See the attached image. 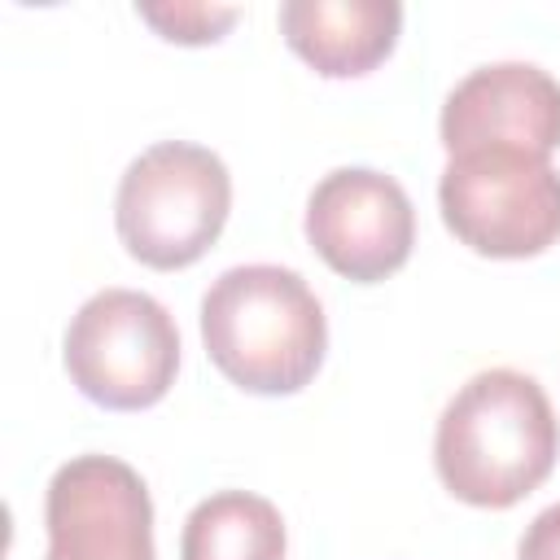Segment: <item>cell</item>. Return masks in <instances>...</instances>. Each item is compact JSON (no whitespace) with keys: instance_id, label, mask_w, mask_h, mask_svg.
<instances>
[{"instance_id":"1","label":"cell","mask_w":560,"mask_h":560,"mask_svg":"<svg viewBox=\"0 0 560 560\" xmlns=\"http://www.w3.org/2000/svg\"><path fill=\"white\" fill-rule=\"evenodd\" d=\"M560 455V424L542 385L516 368L477 372L438 416L433 464L472 508H512L538 490Z\"/></svg>"},{"instance_id":"2","label":"cell","mask_w":560,"mask_h":560,"mask_svg":"<svg viewBox=\"0 0 560 560\" xmlns=\"http://www.w3.org/2000/svg\"><path fill=\"white\" fill-rule=\"evenodd\" d=\"M210 363L245 394H298L324 363L328 324L311 284L276 262L228 267L201 298Z\"/></svg>"},{"instance_id":"3","label":"cell","mask_w":560,"mask_h":560,"mask_svg":"<svg viewBox=\"0 0 560 560\" xmlns=\"http://www.w3.org/2000/svg\"><path fill=\"white\" fill-rule=\"evenodd\" d=\"M232 175L219 153L188 140L144 149L118 179L114 228L127 254L153 271L192 267L223 232Z\"/></svg>"},{"instance_id":"4","label":"cell","mask_w":560,"mask_h":560,"mask_svg":"<svg viewBox=\"0 0 560 560\" xmlns=\"http://www.w3.org/2000/svg\"><path fill=\"white\" fill-rule=\"evenodd\" d=\"M442 223L486 258H534L560 236V171L516 144L455 153L438 179Z\"/></svg>"},{"instance_id":"5","label":"cell","mask_w":560,"mask_h":560,"mask_svg":"<svg viewBox=\"0 0 560 560\" xmlns=\"http://www.w3.org/2000/svg\"><path fill=\"white\" fill-rule=\"evenodd\" d=\"M61 359L74 389L96 407L144 411L175 385L179 328L158 298L140 289H101L74 311Z\"/></svg>"},{"instance_id":"6","label":"cell","mask_w":560,"mask_h":560,"mask_svg":"<svg viewBox=\"0 0 560 560\" xmlns=\"http://www.w3.org/2000/svg\"><path fill=\"white\" fill-rule=\"evenodd\" d=\"M306 241L337 276L354 284H376L411 258V197L394 175L372 166L328 171L306 201Z\"/></svg>"},{"instance_id":"7","label":"cell","mask_w":560,"mask_h":560,"mask_svg":"<svg viewBox=\"0 0 560 560\" xmlns=\"http://www.w3.org/2000/svg\"><path fill=\"white\" fill-rule=\"evenodd\" d=\"M48 560H158L153 503L140 472L114 455H74L44 499Z\"/></svg>"},{"instance_id":"8","label":"cell","mask_w":560,"mask_h":560,"mask_svg":"<svg viewBox=\"0 0 560 560\" xmlns=\"http://www.w3.org/2000/svg\"><path fill=\"white\" fill-rule=\"evenodd\" d=\"M438 131L451 158L481 144H516L551 158L560 149V83L529 61L477 66L451 88Z\"/></svg>"},{"instance_id":"9","label":"cell","mask_w":560,"mask_h":560,"mask_svg":"<svg viewBox=\"0 0 560 560\" xmlns=\"http://www.w3.org/2000/svg\"><path fill=\"white\" fill-rule=\"evenodd\" d=\"M402 31L394 0H289L280 4L284 44L324 79H354L376 70Z\"/></svg>"},{"instance_id":"10","label":"cell","mask_w":560,"mask_h":560,"mask_svg":"<svg viewBox=\"0 0 560 560\" xmlns=\"http://www.w3.org/2000/svg\"><path fill=\"white\" fill-rule=\"evenodd\" d=\"M179 560H284L280 508L249 490L201 499L184 521Z\"/></svg>"},{"instance_id":"11","label":"cell","mask_w":560,"mask_h":560,"mask_svg":"<svg viewBox=\"0 0 560 560\" xmlns=\"http://www.w3.org/2000/svg\"><path fill=\"white\" fill-rule=\"evenodd\" d=\"M136 13L171 44H214L241 18L236 9H214V4H140Z\"/></svg>"},{"instance_id":"12","label":"cell","mask_w":560,"mask_h":560,"mask_svg":"<svg viewBox=\"0 0 560 560\" xmlns=\"http://www.w3.org/2000/svg\"><path fill=\"white\" fill-rule=\"evenodd\" d=\"M516 560H560V503L542 508L525 525L521 547H516Z\"/></svg>"}]
</instances>
